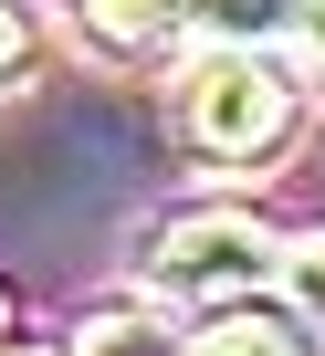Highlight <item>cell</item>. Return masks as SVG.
I'll list each match as a JSON object with an SVG mask.
<instances>
[{
    "mask_svg": "<svg viewBox=\"0 0 325 356\" xmlns=\"http://www.w3.org/2000/svg\"><path fill=\"white\" fill-rule=\"evenodd\" d=\"M179 356H315L304 325H273V314H221L210 335H189Z\"/></svg>",
    "mask_w": 325,
    "mask_h": 356,
    "instance_id": "obj_4",
    "label": "cell"
},
{
    "mask_svg": "<svg viewBox=\"0 0 325 356\" xmlns=\"http://www.w3.org/2000/svg\"><path fill=\"white\" fill-rule=\"evenodd\" d=\"M273 273H283V241L252 210H189L168 231H147V252H136V283L157 304H241Z\"/></svg>",
    "mask_w": 325,
    "mask_h": 356,
    "instance_id": "obj_2",
    "label": "cell"
},
{
    "mask_svg": "<svg viewBox=\"0 0 325 356\" xmlns=\"http://www.w3.org/2000/svg\"><path fill=\"white\" fill-rule=\"evenodd\" d=\"M74 11H84V32H95V42H116V53H157V42L200 32L189 0H74Z\"/></svg>",
    "mask_w": 325,
    "mask_h": 356,
    "instance_id": "obj_3",
    "label": "cell"
},
{
    "mask_svg": "<svg viewBox=\"0 0 325 356\" xmlns=\"http://www.w3.org/2000/svg\"><path fill=\"white\" fill-rule=\"evenodd\" d=\"M283 53L325 84V0H294V32H283Z\"/></svg>",
    "mask_w": 325,
    "mask_h": 356,
    "instance_id": "obj_8",
    "label": "cell"
},
{
    "mask_svg": "<svg viewBox=\"0 0 325 356\" xmlns=\"http://www.w3.org/2000/svg\"><path fill=\"white\" fill-rule=\"evenodd\" d=\"M22 53H32V42H22V11H11V0H0V84L22 74Z\"/></svg>",
    "mask_w": 325,
    "mask_h": 356,
    "instance_id": "obj_9",
    "label": "cell"
},
{
    "mask_svg": "<svg viewBox=\"0 0 325 356\" xmlns=\"http://www.w3.org/2000/svg\"><path fill=\"white\" fill-rule=\"evenodd\" d=\"M0 325H11V293H0Z\"/></svg>",
    "mask_w": 325,
    "mask_h": 356,
    "instance_id": "obj_10",
    "label": "cell"
},
{
    "mask_svg": "<svg viewBox=\"0 0 325 356\" xmlns=\"http://www.w3.org/2000/svg\"><path fill=\"white\" fill-rule=\"evenodd\" d=\"M74 356H179V346H168V325H157V314H105V325L74 335Z\"/></svg>",
    "mask_w": 325,
    "mask_h": 356,
    "instance_id": "obj_7",
    "label": "cell"
},
{
    "mask_svg": "<svg viewBox=\"0 0 325 356\" xmlns=\"http://www.w3.org/2000/svg\"><path fill=\"white\" fill-rule=\"evenodd\" d=\"M294 115H304V95L273 74V53H252V42H210L200 63H189V84H179V126H189V147L200 157H221V168H273L283 147H294Z\"/></svg>",
    "mask_w": 325,
    "mask_h": 356,
    "instance_id": "obj_1",
    "label": "cell"
},
{
    "mask_svg": "<svg viewBox=\"0 0 325 356\" xmlns=\"http://www.w3.org/2000/svg\"><path fill=\"white\" fill-rule=\"evenodd\" d=\"M273 283H283V304H294V325H304V335L325 346V231H304V241H283V273H273Z\"/></svg>",
    "mask_w": 325,
    "mask_h": 356,
    "instance_id": "obj_6",
    "label": "cell"
},
{
    "mask_svg": "<svg viewBox=\"0 0 325 356\" xmlns=\"http://www.w3.org/2000/svg\"><path fill=\"white\" fill-rule=\"evenodd\" d=\"M189 11H200L210 42H252V53H273L294 32V0H189Z\"/></svg>",
    "mask_w": 325,
    "mask_h": 356,
    "instance_id": "obj_5",
    "label": "cell"
}]
</instances>
